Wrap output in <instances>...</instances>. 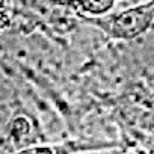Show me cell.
Returning <instances> with one entry per match:
<instances>
[{"instance_id": "3", "label": "cell", "mask_w": 154, "mask_h": 154, "mask_svg": "<svg viewBox=\"0 0 154 154\" xmlns=\"http://www.w3.org/2000/svg\"><path fill=\"white\" fill-rule=\"evenodd\" d=\"M15 154H56V146H48V145H33L27 146L24 149L17 151Z\"/></svg>"}, {"instance_id": "1", "label": "cell", "mask_w": 154, "mask_h": 154, "mask_svg": "<svg viewBox=\"0 0 154 154\" xmlns=\"http://www.w3.org/2000/svg\"><path fill=\"white\" fill-rule=\"evenodd\" d=\"M152 2L146 0L143 3L128 6L119 12L107 14L98 18L85 20L92 27L98 29L106 38L112 41L130 42L151 30L152 24Z\"/></svg>"}, {"instance_id": "2", "label": "cell", "mask_w": 154, "mask_h": 154, "mask_svg": "<svg viewBox=\"0 0 154 154\" xmlns=\"http://www.w3.org/2000/svg\"><path fill=\"white\" fill-rule=\"evenodd\" d=\"M56 2L77 17L91 20L107 15L109 11L115 8L118 0H56Z\"/></svg>"}]
</instances>
